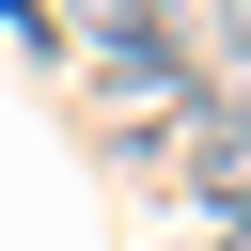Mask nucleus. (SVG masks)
<instances>
[{
    "instance_id": "nucleus-3",
    "label": "nucleus",
    "mask_w": 251,
    "mask_h": 251,
    "mask_svg": "<svg viewBox=\"0 0 251 251\" xmlns=\"http://www.w3.org/2000/svg\"><path fill=\"white\" fill-rule=\"evenodd\" d=\"M220 251H251V220H235V235H220Z\"/></svg>"
},
{
    "instance_id": "nucleus-2",
    "label": "nucleus",
    "mask_w": 251,
    "mask_h": 251,
    "mask_svg": "<svg viewBox=\"0 0 251 251\" xmlns=\"http://www.w3.org/2000/svg\"><path fill=\"white\" fill-rule=\"evenodd\" d=\"M78 31H94L110 63H141V78L173 63V0H78Z\"/></svg>"
},
{
    "instance_id": "nucleus-1",
    "label": "nucleus",
    "mask_w": 251,
    "mask_h": 251,
    "mask_svg": "<svg viewBox=\"0 0 251 251\" xmlns=\"http://www.w3.org/2000/svg\"><path fill=\"white\" fill-rule=\"evenodd\" d=\"M188 188H204L220 220H251V110H204V126H188Z\"/></svg>"
}]
</instances>
